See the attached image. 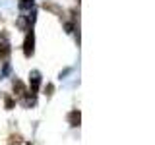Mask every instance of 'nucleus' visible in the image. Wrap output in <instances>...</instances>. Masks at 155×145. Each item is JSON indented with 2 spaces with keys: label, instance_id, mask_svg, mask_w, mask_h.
Segmentation results:
<instances>
[{
  "label": "nucleus",
  "instance_id": "nucleus-1",
  "mask_svg": "<svg viewBox=\"0 0 155 145\" xmlns=\"http://www.w3.org/2000/svg\"><path fill=\"white\" fill-rule=\"evenodd\" d=\"M0 54L2 56L10 54V43H8V37L4 33H0Z\"/></svg>",
  "mask_w": 155,
  "mask_h": 145
},
{
  "label": "nucleus",
  "instance_id": "nucleus-2",
  "mask_svg": "<svg viewBox=\"0 0 155 145\" xmlns=\"http://www.w3.org/2000/svg\"><path fill=\"white\" fill-rule=\"evenodd\" d=\"M31 79H29V83H31V89L33 91H37V87H39V83H41V74L39 72H31Z\"/></svg>",
  "mask_w": 155,
  "mask_h": 145
},
{
  "label": "nucleus",
  "instance_id": "nucleus-3",
  "mask_svg": "<svg viewBox=\"0 0 155 145\" xmlns=\"http://www.w3.org/2000/svg\"><path fill=\"white\" fill-rule=\"evenodd\" d=\"M33 43H35V39H33V35L29 33L27 39H25V56H31L33 54Z\"/></svg>",
  "mask_w": 155,
  "mask_h": 145
},
{
  "label": "nucleus",
  "instance_id": "nucleus-4",
  "mask_svg": "<svg viewBox=\"0 0 155 145\" xmlns=\"http://www.w3.org/2000/svg\"><path fill=\"white\" fill-rule=\"evenodd\" d=\"M19 8H21V10L33 8V0H19Z\"/></svg>",
  "mask_w": 155,
  "mask_h": 145
},
{
  "label": "nucleus",
  "instance_id": "nucleus-5",
  "mask_svg": "<svg viewBox=\"0 0 155 145\" xmlns=\"http://www.w3.org/2000/svg\"><path fill=\"white\" fill-rule=\"evenodd\" d=\"M78 122H80V114L72 112V126H78Z\"/></svg>",
  "mask_w": 155,
  "mask_h": 145
}]
</instances>
